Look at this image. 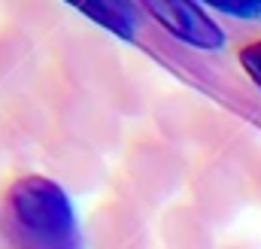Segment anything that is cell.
I'll return each mask as SVG.
<instances>
[{"mask_svg": "<svg viewBox=\"0 0 261 249\" xmlns=\"http://www.w3.org/2000/svg\"><path fill=\"white\" fill-rule=\"evenodd\" d=\"M6 231L15 249H82L70 194L40 173H24L6 188Z\"/></svg>", "mask_w": 261, "mask_h": 249, "instance_id": "obj_1", "label": "cell"}, {"mask_svg": "<svg viewBox=\"0 0 261 249\" xmlns=\"http://www.w3.org/2000/svg\"><path fill=\"white\" fill-rule=\"evenodd\" d=\"M143 6L161 21V28L167 34H173L176 40L195 46V49H222L225 34L222 28L203 12V6H197V0H143Z\"/></svg>", "mask_w": 261, "mask_h": 249, "instance_id": "obj_2", "label": "cell"}, {"mask_svg": "<svg viewBox=\"0 0 261 249\" xmlns=\"http://www.w3.org/2000/svg\"><path fill=\"white\" fill-rule=\"evenodd\" d=\"M64 3L76 6L79 12H85L88 18H94L100 28H107L122 40L134 37V12L122 0H64Z\"/></svg>", "mask_w": 261, "mask_h": 249, "instance_id": "obj_3", "label": "cell"}, {"mask_svg": "<svg viewBox=\"0 0 261 249\" xmlns=\"http://www.w3.org/2000/svg\"><path fill=\"white\" fill-rule=\"evenodd\" d=\"M210 9H219L234 18H258L261 15V0H200Z\"/></svg>", "mask_w": 261, "mask_h": 249, "instance_id": "obj_4", "label": "cell"}, {"mask_svg": "<svg viewBox=\"0 0 261 249\" xmlns=\"http://www.w3.org/2000/svg\"><path fill=\"white\" fill-rule=\"evenodd\" d=\"M240 67L246 70V76L261 88V40H252L240 49Z\"/></svg>", "mask_w": 261, "mask_h": 249, "instance_id": "obj_5", "label": "cell"}]
</instances>
